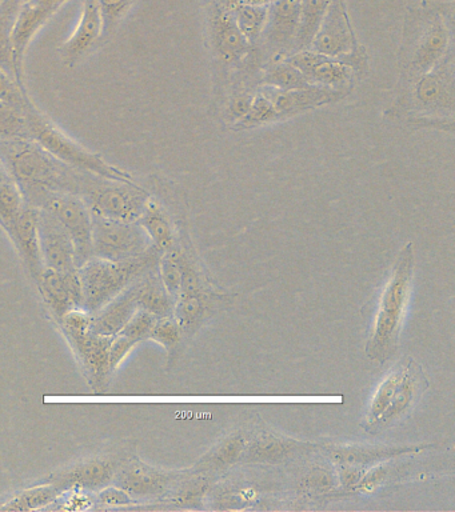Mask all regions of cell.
I'll list each match as a JSON object with an SVG mask.
<instances>
[{
  "instance_id": "1",
  "label": "cell",
  "mask_w": 455,
  "mask_h": 512,
  "mask_svg": "<svg viewBox=\"0 0 455 512\" xmlns=\"http://www.w3.org/2000/svg\"><path fill=\"white\" fill-rule=\"evenodd\" d=\"M0 159L25 199L45 190L77 195L82 172L59 162L33 139L0 142Z\"/></svg>"
},
{
  "instance_id": "2",
  "label": "cell",
  "mask_w": 455,
  "mask_h": 512,
  "mask_svg": "<svg viewBox=\"0 0 455 512\" xmlns=\"http://www.w3.org/2000/svg\"><path fill=\"white\" fill-rule=\"evenodd\" d=\"M159 254L161 252L151 246L138 258L121 262L95 256L91 258L78 268L83 290V310L89 314L101 310L115 296L121 294L147 272L154 270L159 263Z\"/></svg>"
},
{
  "instance_id": "3",
  "label": "cell",
  "mask_w": 455,
  "mask_h": 512,
  "mask_svg": "<svg viewBox=\"0 0 455 512\" xmlns=\"http://www.w3.org/2000/svg\"><path fill=\"white\" fill-rule=\"evenodd\" d=\"M27 120H29L30 138L50 152L59 162L98 178L126 183L135 182L129 171L114 166L102 155L87 150L81 143L75 142L37 107L33 106L27 110Z\"/></svg>"
},
{
  "instance_id": "4",
  "label": "cell",
  "mask_w": 455,
  "mask_h": 512,
  "mask_svg": "<svg viewBox=\"0 0 455 512\" xmlns=\"http://www.w3.org/2000/svg\"><path fill=\"white\" fill-rule=\"evenodd\" d=\"M413 247L407 244L395 263L393 274L381 296V306L375 318L373 335L367 344V355L375 362H385L397 343L403 310L409 299L413 278Z\"/></svg>"
},
{
  "instance_id": "5",
  "label": "cell",
  "mask_w": 455,
  "mask_h": 512,
  "mask_svg": "<svg viewBox=\"0 0 455 512\" xmlns=\"http://www.w3.org/2000/svg\"><path fill=\"white\" fill-rule=\"evenodd\" d=\"M31 207L50 212L69 232L75 248V263L81 268L94 258L93 212L81 196L65 191H39L25 199Z\"/></svg>"
},
{
  "instance_id": "6",
  "label": "cell",
  "mask_w": 455,
  "mask_h": 512,
  "mask_svg": "<svg viewBox=\"0 0 455 512\" xmlns=\"http://www.w3.org/2000/svg\"><path fill=\"white\" fill-rule=\"evenodd\" d=\"M77 195L90 210L109 218L138 222L150 195L137 183L117 182L82 172Z\"/></svg>"
},
{
  "instance_id": "7",
  "label": "cell",
  "mask_w": 455,
  "mask_h": 512,
  "mask_svg": "<svg viewBox=\"0 0 455 512\" xmlns=\"http://www.w3.org/2000/svg\"><path fill=\"white\" fill-rule=\"evenodd\" d=\"M150 247L149 236L138 222H127L93 212L95 258L121 262L138 258Z\"/></svg>"
},
{
  "instance_id": "8",
  "label": "cell",
  "mask_w": 455,
  "mask_h": 512,
  "mask_svg": "<svg viewBox=\"0 0 455 512\" xmlns=\"http://www.w3.org/2000/svg\"><path fill=\"white\" fill-rule=\"evenodd\" d=\"M177 475L158 470L138 458L123 459L113 484L135 500L159 498L173 488Z\"/></svg>"
},
{
  "instance_id": "9",
  "label": "cell",
  "mask_w": 455,
  "mask_h": 512,
  "mask_svg": "<svg viewBox=\"0 0 455 512\" xmlns=\"http://www.w3.org/2000/svg\"><path fill=\"white\" fill-rule=\"evenodd\" d=\"M69 0H25L19 11L17 23H15L13 34L14 46V68L18 82L25 86L23 79V59H25L27 48L35 38V35L42 30L51 16Z\"/></svg>"
},
{
  "instance_id": "10",
  "label": "cell",
  "mask_w": 455,
  "mask_h": 512,
  "mask_svg": "<svg viewBox=\"0 0 455 512\" xmlns=\"http://www.w3.org/2000/svg\"><path fill=\"white\" fill-rule=\"evenodd\" d=\"M450 36L446 23L437 14L430 15L410 50L409 72L413 79L426 74L445 60Z\"/></svg>"
},
{
  "instance_id": "11",
  "label": "cell",
  "mask_w": 455,
  "mask_h": 512,
  "mask_svg": "<svg viewBox=\"0 0 455 512\" xmlns=\"http://www.w3.org/2000/svg\"><path fill=\"white\" fill-rule=\"evenodd\" d=\"M35 283L38 284L46 306L58 323L67 312L83 308V290L78 270L61 272L43 268Z\"/></svg>"
},
{
  "instance_id": "12",
  "label": "cell",
  "mask_w": 455,
  "mask_h": 512,
  "mask_svg": "<svg viewBox=\"0 0 455 512\" xmlns=\"http://www.w3.org/2000/svg\"><path fill=\"white\" fill-rule=\"evenodd\" d=\"M38 234L45 268L61 272L77 271L75 248L69 232L50 212L38 208Z\"/></svg>"
},
{
  "instance_id": "13",
  "label": "cell",
  "mask_w": 455,
  "mask_h": 512,
  "mask_svg": "<svg viewBox=\"0 0 455 512\" xmlns=\"http://www.w3.org/2000/svg\"><path fill=\"white\" fill-rule=\"evenodd\" d=\"M122 460L113 458V456L90 459L69 468V470L59 472L49 482L54 484L61 494L67 491L98 492L113 483Z\"/></svg>"
},
{
  "instance_id": "14",
  "label": "cell",
  "mask_w": 455,
  "mask_h": 512,
  "mask_svg": "<svg viewBox=\"0 0 455 512\" xmlns=\"http://www.w3.org/2000/svg\"><path fill=\"white\" fill-rule=\"evenodd\" d=\"M111 339L113 338L109 336L94 334L91 330L67 338L95 392L102 390L111 374L109 364Z\"/></svg>"
},
{
  "instance_id": "15",
  "label": "cell",
  "mask_w": 455,
  "mask_h": 512,
  "mask_svg": "<svg viewBox=\"0 0 455 512\" xmlns=\"http://www.w3.org/2000/svg\"><path fill=\"white\" fill-rule=\"evenodd\" d=\"M353 44L354 38L345 7L341 0H331L325 19L310 47L318 54L337 58L349 54Z\"/></svg>"
},
{
  "instance_id": "16",
  "label": "cell",
  "mask_w": 455,
  "mask_h": 512,
  "mask_svg": "<svg viewBox=\"0 0 455 512\" xmlns=\"http://www.w3.org/2000/svg\"><path fill=\"white\" fill-rule=\"evenodd\" d=\"M103 39V23L97 0H83L81 18L61 48L66 66L74 67Z\"/></svg>"
},
{
  "instance_id": "17",
  "label": "cell",
  "mask_w": 455,
  "mask_h": 512,
  "mask_svg": "<svg viewBox=\"0 0 455 512\" xmlns=\"http://www.w3.org/2000/svg\"><path fill=\"white\" fill-rule=\"evenodd\" d=\"M287 62L297 67L314 86L338 90V88L347 86L351 78V71L346 63L333 58V56L318 54V52L299 51Z\"/></svg>"
},
{
  "instance_id": "18",
  "label": "cell",
  "mask_w": 455,
  "mask_h": 512,
  "mask_svg": "<svg viewBox=\"0 0 455 512\" xmlns=\"http://www.w3.org/2000/svg\"><path fill=\"white\" fill-rule=\"evenodd\" d=\"M301 0H274L267 8L262 36L274 51L293 50L297 36Z\"/></svg>"
},
{
  "instance_id": "19",
  "label": "cell",
  "mask_w": 455,
  "mask_h": 512,
  "mask_svg": "<svg viewBox=\"0 0 455 512\" xmlns=\"http://www.w3.org/2000/svg\"><path fill=\"white\" fill-rule=\"evenodd\" d=\"M10 239L13 240L15 248L25 263L30 275L34 280L42 274L45 264H43L41 244H39L38 234V208L26 204L13 230H11Z\"/></svg>"
},
{
  "instance_id": "20",
  "label": "cell",
  "mask_w": 455,
  "mask_h": 512,
  "mask_svg": "<svg viewBox=\"0 0 455 512\" xmlns=\"http://www.w3.org/2000/svg\"><path fill=\"white\" fill-rule=\"evenodd\" d=\"M453 84V70L447 74L438 64L433 70L418 76L413 88L414 103L423 110L453 111Z\"/></svg>"
},
{
  "instance_id": "21",
  "label": "cell",
  "mask_w": 455,
  "mask_h": 512,
  "mask_svg": "<svg viewBox=\"0 0 455 512\" xmlns=\"http://www.w3.org/2000/svg\"><path fill=\"white\" fill-rule=\"evenodd\" d=\"M261 92L270 99L279 116L293 115L309 108L322 106V104L334 102L339 95H342L339 90L319 86L291 91L265 86Z\"/></svg>"
},
{
  "instance_id": "22",
  "label": "cell",
  "mask_w": 455,
  "mask_h": 512,
  "mask_svg": "<svg viewBox=\"0 0 455 512\" xmlns=\"http://www.w3.org/2000/svg\"><path fill=\"white\" fill-rule=\"evenodd\" d=\"M423 384H426V380L423 378L421 368L411 360L403 368L401 378H399L397 387H395L393 399H391L389 407L383 412L381 419L378 420L374 428L382 430V428L393 424L395 420L402 418L423 391Z\"/></svg>"
},
{
  "instance_id": "23",
  "label": "cell",
  "mask_w": 455,
  "mask_h": 512,
  "mask_svg": "<svg viewBox=\"0 0 455 512\" xmlns=\"http://www.w3.org/2000/svg\"><path fill=\"white\" fill-rule=\"evenodd\" d=\"M138 310L137 299H135L134 283L129 288L115 296L101 310L91 314L90 330L94 334L113 336L119 334L127 322Z\"/></svg>"
},
{
  "instance_id": "24",
  "label": "cell",
  "mask_w": 455,
  "mask_h": 512,
  "mask_svg": "<svg viewBox=\"0 0 455 512\" xmlns=\"http://www.w3.org/2000/svg\"><path fill=\"white\" fill-rule=\"evenodd\" d=\"M214 46L223 62L235 63L246 54L249 42L239 30L233 11L219 6L213 16Z\"/></svg>"
},
{
  "instance_id": "25",
  "label": "cell",
  "mask_w": 455,
  "mask_h": 512,
  "mask_svg": "<svg viewBox=\"0 0 455 512\" xmlns=\"http://www.w3.org/2000/svg\"><path fill=\"white\" fill-rule=\"evenodd\" d=\"M134 291L138 308L141 310L150 312L157 318L173 316L175 300L166 291L161 278L155 274L154 270L147 272L134 283Z\"/></svg>"
},
{
  "instance_id": "26",
  "label": "cell",
  "mask_w": 455,
  "mask_h": 512,
  "mask_svg": "<svg viewBox=\"0 0 455 512\" xmlns=\"http://www.w3.org/2000/svg\"><path fill=\"white\" fill-rule=\"evenodd\" d=\"M138 223L149 236L151 246L157 248L161 254L173 250L175 238L169 216L161 204L151 196L147 199Z\"/></svg>"
},
{
  "instance_id": "27",
  "label": "cell",
  "mask_w": 455,
  "mask_h": 512,
  "mask_svg": "<svg viewBox=\"0 0 455 512\" xmlns=\"http://www.w3.org/2000/svg\"><path fill=\"white\" fill-rule=\"evenodd\" d=\"M331 0H301L299 23L293 51L307 50L321 27Z\"/></svg>"
},
{
  "instance_id": "28",
  "label": "cell",
  "mask_w": 455,
  "mask_h": 512,
  "mask_svg": "<svg viewBox=\"0 0 455 512\" xmlns=\"http://www.w3.org/2000/svg\"><path fill=\"white\" fill-rule=\"evenodd\" d=\"M23 3L25 0H3L0 4V66L5 67L14 76L13 34Z\"/></svg>"
},
{
  "instance_id": "29",
  "label": "cell",
  "mask_w": 455,
  "mask_h": 512,
  "mask_svg": "<svg viewBox=\"0 0 455 512\" xmlns=\"http://www.w3.org/2000/svg\"><path fill=\"white\" fill-rule=\"evenodd\" d=\"M59 496H61V491L49 482L19 492L9 502L0 506V510L23 512L42 510V508L57 502Z\"/></svg>"
},
{
  "instance_id": "30",
  "label": "cell",
  "mask_w": 455,
  "mask_h": 512,
  "mask_svg": "<svg viewBox=\"0 0 455 512\" xmlns=\"http://www.w3.org/2000/svg\"><path fill=\"white\" fill-rule=\"evenodd\" d=\"M205 302L198 292H181L174 302L173 316L182 332L194 331L205 316Z\"/></svg>"
},
{
  "instance_id": "31",
  "label": "cell",
  "mask_w": 455,
  "mask_h": 512,
  "mask_svg": "<svg viewBox=\"0 0 455 512\" xmlns=\"http://www.w3.org/2000/svg\"><path fill=\"white\" fill-rule=\"evenodd\" d=\"M25 206L26 202L21 188L13 179L0 184V227L7 232V235L13 230L15 222Z\"/></svg>"
},
{
  "instance_id": "32",
  "label": "cell",
  "mask_w": 455,
  "mask_h": 512,
  "mask_svg": "<svg viewBox=\"0 0 455 512\" xmlns=\"http://www.w3.org/2000/svg\"><path fill=\"white\" fill-rule=\"evenodd\" d=\"M18 139H31L27 111L0 100V142Z\"/></svg>"
},
{
  "instance_id": "33",
  "label": "cell",
  "mask_w": 455,
  "mask_h": 512,
  "mask_svg": "<svg viewBox=\"0 0 455 512\" xmlns=\"http://www.w3.org/2000/svg\"><path fill=\"white\" fill-rule=\"evenodd\" d=\"M265 86L278 88L282 91L301 90L313 87L306 76L289 62L274 64L266 71L262 80Z\"/></svg>"
},
{
  "instance_id": "34",
  "label": "cell",
  "mask_w": 455,
  "mask_h": 512,
  "mask_svg": "<svg viewBox=\"0 0 455 512\" xmlns=\"http://www.w3.org/2000/svg\"><path fill=\"white\" fill-rule=\"evenodd\" d=\"M291 444L274 435H262L246 447L247 458L254 462H279L290 454Z\"/></svg>"
},
{
  "instance_id": "35",
  "label": "cell",
  "mask_w": 455,
  "mask_h": 512,
  "mask_svg": "<svg viewBox=\"0 0 455 512\" xmlns=\"http://www.w3.org/2000/svg\"><path fill=\"white\" fill-rule=\"evenodd\" d=\"M267 8L239 4L233 11L235 22L245 36L247 42L255 43L262 36L267 19Z\"/></svg>"
},
{
  "instance_id": "36",
  "label": "cell",
  "mask_w": 455,
  "mask_h": 512,
  "mask_svg": "<svg viewBox=\"0 0 455 512\" xmlns=\"http://www.w3.org/2000/svg\"><path fill=\"white\" fill-rule=\"evenodd\" d=\"M245 448L246 440L243 435L229 436V438L223 440L221 446L215 448L207 458L202 460L201 467L218 470V468L230 466V464L237 462Z\"/></svg>"
},
{
  "instance_id": "37",
  "label": "cell",
  "mask_w": 455,
  "mask_h": 512,
  "mask_svg": "<svg viewBox=\"0 0 455 512\" xmlns=\"http://www.w3.org/2000/svg\"><path fill=\"white\" fill-rule=\"evenodd\" d=\"M181 252L175 250L163 252L159 258V278H161L163 286L169 292L173 299H177L181 292L182 271L181 260H179Z\"/></svg>"
},
{
  "instance_id": "38",
  "label": "cell",
  "mask_w": 455,
  "mask_h": 512,
  "mask_svg": "<svg viewBox=\"0 0 455 512\" xmlns=\"http://www.w3.org/2000/svg\"><path fill=\"white\" fill-rule=\"evenodd\" d=\"M401 374L402 370L394 371L393 374H390L383 380L381 386L375 392L373 402L370 404L369 416H367V427H370V430H373L375 424L381 419L383 412L389 407Z\"/></svg>"
},
{
  "instance_id": "39",
  "label": "cell",
  "mask_w": 455,
  "mask_h": 512,
  "mask_svg": "<svg viewBox=\"0 0 455 512\" xmlns=\"http://www.w3.org/2000/svg\"><path fill=\"white\" fill-rule=\"evenodd\" d=\"M0 100L25 111L34 106L26 87H23L13 74L2 66H0Z\"/></svg>"
},
{
  "instance_id": "40",
  "label": "cell",
  "mask_w": 455,
  "mask_h": 512,
  "mask_svg": "<svg viewBox=\"0 0 455 512\" xmlns=\"http://www.w3.org/2000/svg\"><path fill=\"white\" fill-rule=\"evenodd\" d=\"M137 0H97L103 23V38L113 34L123 16L130 11Z\"/></svg>"
},
{
  "instance_id": "41",
  "label": "cell",
  "mask_w": 455,
  "mask_h": 512,
  "mask_svg": "<svg viewBox=\"0 0 455 512\" xmlns=\"http://www.w3.org/2000/svg\"><path fill=\"white\" fill-rule=\"evenodd\" d=\"M278 118H281V116H279L277 110H275L273 103H271L270 99L263 95L262 92H259V94L255 95L253 100H251L249 111L243 116L238 126L249 128L258 126V124L271 122V120Z\"/></svg>"
},
{
  "instance_id": "42",
  "label": "cell",
  "mask_w": 455,
  "mask_h": 512,
  "mask_svg": "<svg viewBox=\"0 0 455 512\" xmlns=\"http://www.w3.org/2000/svg\"><path fill=\"white\" fill-rule=\"evenodd\" d=\"M157 319V316L138 308L119 334L125 335L126 338L133 340L135 344L141 343L143 340L150 338Z\"/></svg>"
},
{
  "instance_id": "43",
  "label": "cell",
  "mask_w": 455,
  "mask_h": 512,
  "mask_svg": "<svg viewBox=\"0 0 455 512\" xmlns=\"http://www.w3.org/2000/svg\"><path fill=\"white\" fill-rule=\"evenodd\" d=\"M181 335V328L175 322L174 316H165V318H158L157 322H155L150 339L162 344L167 351L171 352L177 347L179 340H181Z\"/></svg>"
},
{
  "instance_id": "44",
  "label": "cell",
  "mask_w": 455,
  "mask_h": 512,
  "mask_svg": "<svg viewBox=\"0 0 455 512\" xmlns=\"http://www.w3.org/2000/svg\"><path fill=\"white\" fill-rule=\"evenodd\" d=\"M135 346H137V344H135L133 340L126 338L125 335L117 334L113 336L109 350V364L111 372H114L119 366H121L123 360L130 355V352L134 350Z\"/></svg>"
},
{
  "instance_id": "45",
  "label": "cell",
  "mask_w": 455,
  "mask_h": 512,
  "mask_svg": "<svg viewBox=\"0 0 455 512\" xmlns=\"http://www.w3.org/2000/svg\"><path fill=\"white\" fill-rule=\"evenodd\" d=\"M97 502L107 507H123L130 506V504L137 502V500L131 498L121 487L111 483L109 486L98 491Z\"/></svg>"
},
{
  "instance_id": "46",
  "label": "cell",
  "mask_w": 455,
  "mask_h": 512,
  "mask_svg": "<svg viewBox=\"0 0 455 512\" xmlns=\"http://www.w3.org/2000/svg\"><path fill=\"white\" fill-rule=\"evenodd\" d=\"M386 471L385 468L378 467L375 470L370 471L369 474H365L362 476V479L359 480L357 484L358 488H361L363 491H374L375 488L382 483V480L385 479Z\"/></svg>"
},
{
  "instance_id": "47",
  "label": "cell",
  "mask_w": 455,
  "mask_h": 512,
  "mask_svg": "<svg viewBox=\"0 0 455 512\" xmlns=\"http://www.w3.org/2000/svg\"><path fill=\"white\" fill-rule=\"evenodd\" d=\"M366 472L361 470L359 467L349 466L342 467L341 470V480L342 484L345 487H354L357 486L359 480L362 479V476L365 475Z\"/></svg>"
},
{
  "instance_id": "48",
  "label": "cell",
  "mask_w": 455,
  "mask_h": 512,
  "mask_svg": "<svg viewBox=\"0 0 455 512\" xmlns=\"http://www.w3.org/2000/svg\"><path fill=\"white\" fill-rule=\"evenodd\" d=\"M251 100L253 99L245 98V96L234 100L231 111H233L235 118L242 119L247 114L251 106Z\"/></svg>"
},
{
  "instance_id": "49",
  "label": "cell",
  "mask_w": 455,
  "mask_h": 512,
  "mask_svg": "<svg viewBox=\"0 0 455 512\" xmlns=\"http://www.w3.org/2000/svg\"><path fill=\"white\" fill-rule=\"evenodd\" d=\"M274 0H239L241 4H247V6H259V7H269Z\"/></svg>"
},
{
  "instance_id": "50",
  "label": "cell",
  "mask_w": 455,
  "mask_h": 512,
  "mask_svg": "<svg viewBox=\"0 0 455 512\" xmlns=\"http://www.w3.org/2000/svg\"><path fill=\"white\" fill-rule=\"evenodd\" d=\"M239 0H219V6L226 8V10L234 11L239 6Z\"/></svg>"
},
{
  "instance_id": "51",
  "label": "cell",
  "mask_w": 455,
  "mask_h": 512,
  "mask_svg": "<svg viewBox=\"0 0 455 512\" xmlns=\"http://www.w3.org/2000/svg\"><path fill=\"white\" fill-rule=\"evenodd\" d=\"M9 179H11L9 171H7L5 163L2 162V159H0V184L5 183L6 180Z\"/></svg>"
},
{
  "instance_id": "52",
  "label": "cell",
  "mask_w": 455,
  "mask_h": 512,
  "mask_svg": "<svg viewBox=\"0 0 455 512\" xmlns=\"http://www.w3.org/2000/svg\"><path fill=\"white\" fill-rule=\"evenodd\" d=\"M3 0H0V4H2Z\"/></svg>"
}]
</instances>
